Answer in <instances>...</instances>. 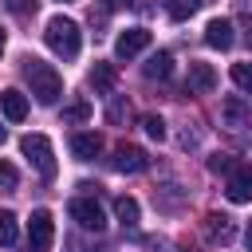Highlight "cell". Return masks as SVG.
<instances>
[{
    "mask_svg": "<svg viewBox=\"0 0 252 252\" xmlns=\"http://www.w3.org/2000/svg\"><path fill=\"white\" fill-rule=\"evenodd\" d=\"M0 142H4V126H0Z\"/></svg>",
    "mask_w": 252,
    "mask_h": 252,
    "instance_id": "obj_29",
    "label": "cell"
},
{
    "mask_svg": "<svg viewBox=\"0 0 252 252\" xmlns=\"http://www.w3.org/2000/svg\"><path fill=\"white\" fill-rule=\"evenodd\" d=\"M236 28H232V20H209L205 24V43L209 47H217V51H228L232 43H236V35H232Z\"/></svg>",
    "mask_w": 252,
    "mask_h": 252,
    "instance_id": "obj_10",
    "label": "cell"
},
{
    "mask_svg": "<svg viewBox=\"0 0 252 252\" xmlns=\"http://www.w3.org/2000/svg\"><path fill=\"white\" fill-rule=\"evenodd\" d=\"M114 213H118V220H122L126 228L138 224V201H134V197H118V201H114Z\"/></svg>",
    "mask_w": 252,
    "mask_h": 252,
    "instance_id": "obj_18",
    "label": "cell"
},
{
    "mask_svg": "<svg viewBox=\"0 0 252 252\" xmlns=\"http://www.w3.org/2000/svg\"><path fill=\"white\" fill-rule=\"evenodd\" d=\"M0 110H4L8 122H24V118H28V98L8 87V91H0Z\"/></svg>",
    "mask_w": 252,
    "mask_h": 252,
    "instance_id": "obj_13",
    "label": "cell"
},
{
    "mask_svg": "<svg viewBox=\"0 0 252 252\" xmlns=\"http://www.w3.org/2000/svg\"><path fill=\"white\" fill-rule=\"evenodd\" d=\"M130 0H106V8H126Z\"/></svg>",
    "mask_w": 252,
    "mask_h": 252,
    "instance_id": "obj_27",
    "label": "cell"
},
{
    "mask_svg": "<svg viewBox=\"0 0 252 252\" xmlns=\"http://www.w3.org/2000/svg\"><path fill=\"white\" fill-rule=\"evenodd\" d=\"M197 8H201V0H165V12H169V20H189Z\"/></svg>",
    "mask_w": 252,
    "mask_h": 252,
    "instance_id": "obj_19",
    "label": "cell"
},
{
    "mask_svg": "<svg viewBox=\"0 0 252 252\" xmlns=\"http://www.w3.org/2000/svg\"><path fill=\"white\" fill-rule=\"evenodd\" d=\"M142 71H146V79H169L173 75V55L169 51H154Z\"/></svg>",
    "mask_w": 252,
    "mask_h": 252,
    "instance_id": "obj_16",
    "label": "cell"
},
{
    "mask_svg": "<svg viewBox=\"0 0 252 252\" xmlns=\"http://www.w3.org/2000/svg\"><path fill=\"white\" fill-rule=\"evenodd\" d=\"M71 154H75L79 161H94V158L102 154V134H94V130L75 134V138H71Z\"/></svg>",
    "mask_w": 252,
    "mask_h": 252,
    "instance_id": "obj_12",
    "label": "cell"
},
{
    "mask_svg": "<svg viewBox=\"0 0 252 252\" xmlns=\"http://www.w3.org/2000/svg\"><path fill=\"white\" fill-rule=\"evenodd\" d=\"M232 83L252 94V63H232Z\"/></svg>",
    "mask_w": 252,
    "mask_h": 252,
    "instance_id": "obj_22",
    "label": "cell"
},
{
    "mask_svg": "<svg viewBox=\"0 0 252 252\" xmlns=\"http://www.w3.org/2000/svg\"><path fill=\"white\" fill-rule=\"evenodd\" d=\"M24 79H28V87H32V94H35L39 106H55V102H59L63 79H59V71H55L51 63H43V59H24Z\"/></svg>",
    "mask_w": 252,
    "mask_h": 252,
    "instance_id": "obj_1",
    "label": "cell"
},
{
    "mask_svg": "<svg viewBox=\"0 0 252 252\" xmlns=\"http://www.w3.org/2000/svg\"><path fill=\"white\" fill-rule=\"evenodd\" d=\"M67 213H71V220H75L79 228H87V232H102V228H106V213H102V205H98L94 197H75V201L67 205Z\"/></svg>",
    "mask_w": 252,
    "mask_h": 252,
    "instance_id": "obj_5",
    "label": "cell"
},
{
    "mask_svg": "<svg viewBox=\"0 0 252 252\" xmlns=\"http://www.w3.org/2000/svg\"><path fill=\"white\" fill-rule=\"evenodd\" d=\"M43 43H47L59 59H75L79 47H83V32H79L75 20H67V16H51V20L43 24Z\"/></svg>",
    "mask_w": 252,
    "mask_h": 252,
    "instance_id": "obj_2",
    "label": "cell"
},
{
    "mask_svg": "<svg viewBox=\"0 0 252 252\" xmlns=\"http://www.w3.org/2000/svg\"><path fill=\"white\" fill-rule=\"evenodd\" d=\"M114 79H118V75H114V63H102V59H98V63L87 71V83H91L98 94H106V91L114 87Z\"/></svg>",
    "mask_w": 252,
    "mask_h": 252,
    "instance_id": "obj_15",
    "label": "cell"
},
{
    "mask_svg": "<svg viewBox=\"0 0 252 252\" xmlns=\"http://www.w3.org/2000/svg\"><path fill=\"white\" fill-rule=\"evenodd\" d=\"M16 236H20V228H16V213L0 209V248H12Z\"/></svg>",
    "mask_w": 252,
    "mask_h": 252,
    "instance_id": "obj_17",
    "label": "cell"
},
{
    "mask_svg": "<svg viewBox=\"0 0 252 252\" xmlns=\"http://www.w3.org/2000/svg\"><path fill=\"white\" fill-rule=\"evenodd\" d=\"M244 244H248V252H252V220H248V228H244Z\"/></svg>",
    "mask_w": 252,
    "mask_h": 252,
    "instance_id": "obj_26",
    "label": "cell"
},
{
    "mask_svg": "<svg viewBox=\"0 0 252 252\" xmlns=\"http://www.w3.org/2000/svg\"><path fill=\"white\" fill-rule=\"evenodd\" d=\"M185 87H189V94H209V91L217 87V71H213L209 63H189Z\"/></svg>",
    "mask_w": 252,
    "mask_h": 252,
    "instance_id": "obj_11",
    "label": "cell"
},
{
    "mask_svg": "<svg viewBox=\"0 0 252 252\" xmlns=\"http://www.w3.org/2000/svg\"><path fill=\"white\" fill-rule=\"evenodd\" d=\"M205 232H209V240L228 244L236 228H232V217H224V213H209V217H205Z\"/></svg>",
    "mask_w": 252,
    "mask_h": 252,
    "instance_id": "obj_14",
    "label": "cell"
},
{
    "mask_svg": "<svg viewBox=\"0 0 252 252\" xmlns=\"http://www.w3.org/2000/svg\"><path fill=\"white\" fill-rule=\"evenodd\" d=\"M8 4V12H16V16H28V12H35V0H4Z\"/></svg>",
    "mask_w": 252,
    "mask_h": 252,
    "instance_id": "obj_25",
    "label": "cell"
},
{
    "mask_svg": "<svg viewBox=\"0 0 252 252\" xmlns=\"http://www.w3.org/2000/svg\"><path fill=\"white\" fill-rule=\"evenodd\" d=\"M0 55H4V32H0Z\"/></svg>",
    "mask_w": 252,
    "mask_h": 252,
    "instance_id": "obj_28",
    "label": "cell"
},
{
    "mask_svg": "<svg viewBox=\"0 0 252 252\" xmlns=\"http://www.w3.org/2000/svg\"><path fill=\"white\" fill-rule=\"evenodd\" d=\"M224 193H228L232 205H248V201H252V165H248V161H240V165L228 173Z\"/></svg>",
    "mask_w": 252,
    "mask_h": 252,
    "instance_id": "obj_7",
    "label": "cell"
},
{
    "mask_svg": "<svg viewBox=\"0 0 252 252\" xmlns=\"http://www.w3.org/2000/svg\"><path fill=\"white\" fill-rule=\"evenodd\" d=\"M91 118V102L87 98H75L71 106H63V122H87Z\"/></svg>",
    "mask_w": 252,
    "mask_h": 252,
    "instance_id": "obj_20",
    "label": "cell"
},
{
    "mask_svg": "<svg viewBox=\"0 0 252 252\" xmlns=\"http://www.w3.org/2000/svg\"><path fill=\"white\" fill-rule=\"evenodd\" d=\"M16 185H20V173H16V165L0 158V189H4V193H12Z\"/></svg>",
    "mask_w": 252,
    "mask_h": 252,
    "instance_id": "obj_21",
    "label": "cell"
},
{
    "mask_svg": "<svg viewBox=\"0 0 252 252\" xmlns=\"http://www.w3.org/2000/svg\"><path fill=\"white\" fill-rule=\"evenodd\" d=\"M110 165H114L118 173H142V169L150 165V158H146V150H138V146H130V142H122V146L114 150V158H110Z\"/></svg>",
    "mask_w": 252,
    "mask_h": 252,
    "instance_id": "obj_9",
    "label": "cell"
},
{
    "mask_svg": "<svg viewBox=\"0 0 252 252\" xmlns=\"http://www.w3.org/2000/svg\"><path fill=\"white\" fill-rule=\"evenodd\" d=\"M20 150H24V158L32 161V169L39 173V177H55V150H51V142L43 138V134H28L24 142H20Z\"/></svg>",
    "mask_w": 252,
    "mask_h": 252,
    "instance_id": "obj_3",
    "label": "cell"
},
{
    "mask_svg": "<svg viewBox=\"0 0 252 252\" xmlns=\"http://www.w3.org/2000/svg\"><path fill=\"white\" fill-rule=\"evenodd\" d=\"M220 122H224V130L228 134H236V138H252V106L244 102V98H224V106H220Z\"/></svg>",
    "mask_w": 252,
    "mask_h": 252,
    "instance_id": "obj_4",
    "label": "cell"
},
{
    "mask_svg": "<svg viewBox=\"0 0 252 252\" xmlns=\"http://www.w3.org/2000/svg\"><path fill=\"white\" fill-rule=\"evenodd\" d=\"M142 126H146V134H150V138H158V142L165 138V122H161V114H146V118H142Z\"/></svg>",
    "mask_w": 252,
    "mask_h": 252,
    "instance_id": "obj_23",
    "label": "cell"
},
{
    "mask_svg": "<svg viewBox=\"0 0 252 252\" xmlns=\"http://www.w3.org/2000/svg\"><path fill=\"white\" fill-rule=\"evenodd\" d=\"M150 47V32L146 28H126V32H118V39H114V55L118 59H134V55H142Z\"/></svg>",
    "mask_w": 252,
    "mask_h": 252,
    "instance_id": "obj_8",
    "label": "cell"
},
{
    "mask_svg": "<svg viewBox=\"0 0 252 252\" xmlns=\"http://www.w3.org/2000/svg\"><path fill=\"white\" fill-rule=\"evenodd\" d=\"M236 165H240V161H232L228 154H213V158H209V169H213V173H232Z\"/></svg>",
    "mask_w": 252,
    "mask_h": 252,
    "instance_id": "obj_24",
    "label": "cell"
},
{
    "mask_svg": "<svg viewBox=\"0 0 252 252\" xmlns=\"http://www.w3.org/2000/svg\"><path fill=\"white\" fill-rule=\"evenodd\" d=\"M51 240H55V220H51V213H47V209H32V217H28V248H32V252H47Z\"/></svg>",
    "mask_w": 252,
    "mask_h": 252,
    "instance_id": "obj_6",
    "label": "cell"
}]
</instances>
